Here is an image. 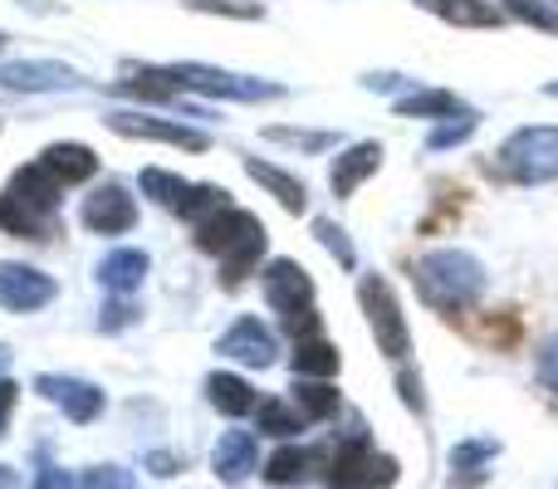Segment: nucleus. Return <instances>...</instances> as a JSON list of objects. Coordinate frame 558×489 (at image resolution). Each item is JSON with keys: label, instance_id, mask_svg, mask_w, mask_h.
I'll return each instance as SVG.
<instances>
[{"label": "nucleus", "instance_id": "obj_1", "mask_svg": "<svg viewBox=\"0 0 558 489\" xmlns=\"http://www.w3.org/2000/svg\"><path fill=\"white\" fill-rule=\"evenodd\" d=\"M265 241H270V235H265L260 216L241 211V206H226L211 221L196 225V245L221 259V289H241L245 279L255 274V265H260V255H265Z\"/></svg>", "mask_w": 558, "mask_h": 489}, {"label": "nucleus", "instance_id": "obj_2", "mask_svg": "<svg viewBox=\"0 0 558 489\" xmlns=\"http://www.w3.org/2000/svg\"><path fill=\"white\" fill-rule=\"evenodd\" d=\"M412 279H416V294L436 314H465L485 294V269L465 249H432V255L416 259Z\"/></svg>", "mask_w": 558, "mask_h": 489}, {"label": "nucleus", "instance_id": "obj_3", "mask_svg": "<svg viewBox=\"0 0 558 489\" xmlns=\"http://www.w3.org/2000/svg\"><path fill=\"white\" fill-rule=\"evenodd\" d=\"M260 289H265V304L279 314V328H284L294 343H299V338H314L318 333L314 279H308L304 265H294V259H270Z\"/></svg>", "mask_w": 558, "mask_h": 489}, {"label": "nucleus", "instance_id": "obj_4", "mask_svg": "<svg viewBox=\"0 0 558 489\" xmlns=\"http://www.w3.org/2000/svg\"><path fill=\"white\" fill-rule=\"evenodd\" d=\"M500 172L524 186L554 182L558 176V127H520V133L500 147Z\"/></svg>", "mask_w": 558, "mask_h": 489}, {"label": "nucleus", "instance_id": "obj_5", "mask_svg": "<svg viewBox=\"0 0 558 489\" xmlns=\"http://www.w3.org/2000/svg\"><path fill=\"white\" fill-rule=\"evenodd\" d=\"M357 298H363V314H367V323H373L377 347H383L392 363H402L407 347H412V333H407V318H402V308H397L392 284L377 279V274H367L363 284H357Z\"/></svg>", "mask_w": 558, "mask_h": 489}, {"label": "nucleus", "instance_id": "obj_6", "mask_svg": "<svg viewBox=\"0 0 558 489\" xmlns=\"http://www.w3.org/2000/svg\"><path fill=\"white\" fill-rule=\"evenodd\" d=\"M172 84L182 94H206V98H235V103H255V98H279L275 84H260V78H241L226 74V69L211 64H167Z\"/></svg>", "mask_w": 558, "mask_h": 489}, {"label": "nucleus", "instance_id": "obj_7", "mask_svg": "<svg viewBox=\"0 0 558 489\" xmlns=\"http://www.w3.org/2000/svg\"><path fill=\"white\" fill-rule=\"evenodd\" d=\"M373 461H377V451H373V441H367V426L353 421V431H348L343 441L328 451V461H324L328 489H363L367 485V470H373Z\"/></svg>", "mask_w": 558, "mask_h": 489}, {"label": "nucleus", "instance_id": "obj_8", "mask_svg": "<svg viewBox=\"0 0 558 489\" xmlns=\"http://www.w3.org/2000/svg\"><path fill=\"white\" fill-rule=\"evenodd\" d=\"M108 127L123 137H147V143H167V147H186V152H206L211 137L202 127L186 123H167V118H147V113H108Z\"/></svg>", "mask_w": 558, "mask_h": 489}, {"label": "nucleus", "instance_id": "obj_9", "mask_svg": "<svg viewBox=\"0 0 558 489\" xmlns=\"http://www.w3.org/2000/svg\"><path fill=\"white\" fill-rule=\"evenodd\" d=\"M216 353L231 357V363H245V367H270L279 357V343H275V333L260 323V318H235V323L221 333Z\"/></svg>", "mask_w": 558, "mask_h": 489}, {"label": "nucleus", "instance_id": "obj_10", "mask_svg": "<svg viewBox=\"0 0 558 489\" xmlns=\"http://www.w3.org/2000/svg\"><path fill=\"white\" fill-rule=\"evenodd\" d=\"M84 225L94 235H128L137 225V201L118 182L98 186V192L84 201Z\"/></svg>", "mask_w": 558, "mask_h": 489}, {"label": "nucleus", "instance_id": "obj_11", "mask_svg": "<svg viewBox=\"0 0 558 489\" xmlns=\"http://www.w3.org/2000/svg\"><path fill=\"white\" fill-rule=\"evenodd\" d=\"M54 298V279L29 265H0V308L10 314H35Z\"/></svg>", "mask_w": 558, "mask_h": 489}, {"label": "nucleus", "instance_id": "obj_12", "mask_svg": "<svg viewBox=\"0 0 558 489\" xmlns=\"http://www.w3.org/2000/svg\"><path fill=\"white\" fill-rule=\"evenodd\" d=\"M35 392L49 396V402H59L69 421H78V426H88L98 412H104V392H98V387H88V382H78V377L45 372V377H35Z\"/></svg>", "mask_w": 558, "mask_h": 489}, {"label": "nucleus", "instance_id": "obj_13", "mask_svg": "<svg viewBox=\"0 0 558 489\" xmlns=\"http://www.w3.org/2000/svg\"><path fill=\"white\" fill-rule=\"evenodd\" d=\"M0 84L15 88V94H49V88H74L78 74L69 64H54V59H20V64L0 69Z\"/></svg>", "mask_w": 558, "mask_h": 489}, {"label": "nucleus", "instance_id": "obj_14", "mask_svg": "<svg viewBox=\"0 0 558 489\" xmlns=\"http://www.w3.org/2000/svg\"><path fill=\"white\" fill-rule=\"evenodd\" d=\"M500 455L495 436H471V441L451 445V489H475L490 480V465Z\"/></svg>", "mask_w": 558, "mask_h": 489}, {"label": "nucleus", "instance_id": "obj_15", "mask_svg": "<svg viewBox=\"0 0 558 489\" xmlns=\"http://www.w3.org/2000/svg\"><path fill=\"white\" fill-rule=\"evenodd\" d=\"M15 201H25L29 211H39V216H54L59 221V196H64V182L59 176H49L39 162H29V167H20L15 176H10V186H5Z\"/></svg>", "mask_w": 558, "mask_h": 489}, {"label": "nucleus", "instance_id": "obj_16", "mask_svg": "<svg viewBox=\"0 0 558 489\" xmlns=\"http://www.w3.org/2000/svg\"><path fill=\"white\" fill-rule=\"evenodd\" d=\"M383 167V143H353L343 157L333 162V172H328V186H333V196H353L357 186L367 182V176Z\"/></svg>", "mask_w": 558, "mask_h": 489}, {"label": "nucleus", "instance_id": "obj_17", "mask_svg": "<svg viewBox=\"0 0 558 489\" xmlns=\"http://www.w3.org/2000/svg\"><path fill=\"white\" fill-rule=\"evenodd\" d=\"M416 5L441 15L446 25H461V29H500L505 25V10L490 5V0H416Z\"/></svg>", "mask_w": 558, "mask_h": 489}, {"label": "nucleus", "instance_id": "obj_18", "mask_svg": "<svg viewBox=\"0 0 558 489\" xmlns=\"http://www.w3.org/2000/svg\"><path fill=\"white\" fill-rule=\"evenodd\" d=\"M245 172H251V182H260L265 192H270L275 201L289 211V216H304V211H308V186L299 182V176L279 172V167L260 162V157H245Z\"/></svg>", "mask_w": 558, "mask_h": 489}, {"label": "nucleus", "instance_id": "obj_19", "mask_svg": "<svg viewBox=\"0 0 558 489\" xmlns=\"http://www.w3.org/2000/svg\"><path fill=\"white\" fill-rule=\"evenodd\" d=\"M39 167H45L49 176H59L64 186H78V182H88V176L98 172V157L88 152L84 143H54V147L39 152Z\"/></svg>", "mask_w": 558, "mask_h": 489}, {"label": "nucleus", "instance_id": "obj_20", "mask_svg": "<svg viewBox=\"0 0 558 489\" xmlns=\"http://www.w3.org/2000/svg\"><path fill=\"white\" fill-rule=\"evenodd\" d=\"M211 465L226 485H241L255 470V431H226L211 451Z\"/></svg>", "mask_w": 558, "mask_h": 489}, {"label": "nucleus", "instance_id": "obj_21", "mask_svg": "<svg viewBox=\"0 0 558 489\" xmlns=\"http://www.w3.org/2000/svg\"><path fill=\"white\" fill-rule=\"evenodd\" d=\"M0 231L20 235V241H49V235H59V221L54 216L29 211V206L15 201L10 192H0Z\"/></svg>", "mask_w": 558, "mask_h": 489}, {"label": "nucleus", "instance_id": "obj_22", "mask_svg": "<svg viewBox=\"0 0 558 489\" xmlns=\"http://www.w3.org/2000/svg\"><path fill=\"white\" fill-rule=\"evenodd\" d=\"M206 396H211V406L221 416H255V406H260V396L251 392V382L235 372H211L206 377Z\"/></svg>", "mask_w": 558, "mask_h": 489}, {"label": "nucleus", "instance_id": "obj_23", "mask_svg": "<svg viewBox=\"0 0 558 489\" xmlns=\"http://www.w3.org/2000/svg\"><path fill=\"white\" fill-rule=\"evenodd\" d=\"M304 426H308V416L299 412L294 402H284V396H265V402L255 406V431H260V436H275V441H294Z\"/></svg>", "mask_w": 558, "mask_h": 489}, {"label": "nucleus", "instance_id": "obj_24", "mask_svg": "<svg viewBox=\"0 0 558 489\" xmlns=\"http://www.w3.org/2000/svg\"><path fill=\"white\" fill-rule=\"evenodd\" d=\"M147 274V255L143 249H113V255L98 265V279H104V289H113L118 298H128L137 284H143Z\"/></svg>", "mask_w": 558, "mask_h": 489}, {"label": "nucleus", "instance_id": "obj_25", "mask_svg": "<svg viewBox=\"0 0 558 489\" xmlns=\"http://www.w3.org/2000/svg\"><path fill=\"white\" fill-rule=\"evenodd\" d=\"M289 367H294V377H333L338 372V347L328 343V338H299L294 353H289Z\"/></svg>", "mask_w": 558, "mask_h": 489}, {"label": "nucleus", "instance_id": "obj_26", "mask_svg": "<svg viewBox=\"0 0 558 489\" xmlns=\"http://www.w3.org/2000/svg\"><path fill=\"white\" fill-rule=\"evenodd\" d=\"M397 113L402 118H471V108L456 94H446V88H422V94L397 98Z\"/></svg>", "mask_w": 558, "mask_h": 489}, {"label": "nucleus", "instance_id": "obj_27", "mask_svg": "<svg viewBox=\"0 0 558 489\" xmlns=\"http://www.w3.org/2000/svg\"><path fill=\"white\" fill-rule=\"evenodd\" d=\"M294 406L308 416V421H328V416L343 406V396H338L324 377H294Z\"/></svg>", "mask_w": 558, "mask_h": 489}, {"label": "nucleus", "instance_id": "obj_28", "mask_svg": "<svg viewBox=\"0 0 558 489\" xmlns=\"http://www.w3.org/2000/svg\"><path fill=\"white\" fill-rule=\"evenodd\" d=\"M318 465V451H299V445H284L265 461V480L270 485H304Z\"/></svg>", "mask_w": 558, "mask_h": 489}, {"label": "nucleus", "instance_id": "obj_29", "mask_svg": "<svg viewBox=\"0 0 558 489\" xmlns=\"http://www.w3.org/2000/svg\"><path fill=\"white\" fill-rule=\"evenodd\" d=\"M143 196H153L157 206H167V211H177L182 216V206H186V196H192V182H182L177 172H162V167H143Z\"/></svg>", "mask_w": 558, "mask_h": 489}, {"label": "nucleus", "instance_id": "obj_30", "mask_svg": "<svg viewBox=\"0 0 558 489\" xmlns=\"http://www.w3.org/2000/svg\"><path fill=\"white\" fill-rule=\"evenodd\" d=\"M505 15L520 20V25L544 29V35H558V10L544 5V0H505Z\"/></svg>", "mask_w": 558, "mask_h": 489}, {"label": "nucleus", "instance_id": "obj_31", "mask_svg": "<svg viewBox=\"0 0 558 489\" xmlns=\"http://www.w3.org/2000/svg\"><path fill=\"white\" fill-rule=\"evenodd\" d=\"M265 137L284 143V147H299V152H328V147H338L333 133H304V127H265Z\"/></svg>", "mask_w": 558, "mask_h": 489}, {"label": "nucleus", "instance_id": "obj_32", "mask_svg": "<svg viewBox=\"0 0 558 489\" xmlns=\"http://www.w3.org/2000/svg\"><path fill=\"white\" fill-rule=\"evenodd\" d=\"M186 10H202V15H235V20H260L265 5L255 0H182Z\"/></svg>", "mask_w": 558, "mask_h": 489}, {"label": "nucleus", "instance_id": "obj_33", "mask_svg": "<svg viewBox=\"0 0 558 489\" xmlns=\"http://www.w3.org/2000/svg\"><path fill=\"white\" fill-rule=\"evenodd\" d=\"M314 235H318V241H324V249H328V255H333L343 269H353V265H357V249L348 245V235L338 231L333 221H314Z\"/></svg>", "mask_w": 558, "mask_h": 489}, {"label": "nucleus", "instance_id": "obj_34", "mask_svg": "<svg viewBox=\"0 0 558 489\" xmlns=\"http://www.w3.org/2000/svg\"><path fill=\"white\" fill-rule=\"evenodd\" d=\"M74 489H133V475L118 470V465H98V470H84V475H78Z\"/></svg>", "mask_w": 558, "mask_h": 489}, {"label": "nucleus", "instance_id": "obj_35", "mask_svg": "<svg viewBox=\"0 0 558 489\" xmlns=\"http://www.w3.org/2000/svg\"><path fill=\"white\" fill-rule=\"evenodd\" d=\"M475 133V113L471 118H461V123H446V127H436L432 133V147H451V143H465V137Z\"/></svg>", "mask_w": 558, "mask_h": 489}, {"label": "nucleus", "instance_id": "obj_36", "mask_svg": "<svg viewBox=\"0 0 558 489\" xmlns=\"http://www.w3.org/2000/svg\"><path fill=\"white\" fill-rule=\"evenodd\" d=\"M147 470H153L157 480H172V475H182L186 465H182V455H172V451H153L147 455Z\"/></svg>", "mask_w": 558, "mask_h": 489}, {"label": "nucleus", "instance_id": "obj_37", "mask_svg": "<svg viewBox=\"0 0 558 489\" xmlns=\"http://www.w3.org/2000/svg\"><path fill=\"white\" fill-rule=\"evenodd\" d=\"M397 387H402V402L412 406V412H426V396H422V377H416V372H407V367H402V372H397Z\"/></svg>", "mask_w": 558, "mask_h": 489}, {"label": "nucleus", "instance_id": "obj_38", "mask_svg": "<svg viewBox=\"0 0 558 489\" xmlns=\"http://www.w3.org/2000/svg\"><path fill=\"white\" fill-rule=\"evenodd\" d=\"M539 382L549 387V392H558V338H549L539 353Z\"/></svg>", "mask_w": 558, "mask_h": 489}, {"label": "nucleus", "instance_id": "obj_39", "mask_svg": "<svg viewBox=\"0 0 558 489\" xmlns=\"http://www.w3.org/2000/svg\"><path fill=\"white\" fill-rule=\"evenodd\" d=\"M392 480H397V461H392V455H377L373 470H367V485L363 489H387Z\"/></svg>", "mask_w": 558, "mask_h": 489}, {"label": "nucleus", "instance_id": "obj_40", "mask_svg": "<svg viewBox=\"0 0 558 489\" xmlns=\"http://www.w3.org/2000/svg\"><path fill=\"white\" fill-rule=\"evenodd\" d=\"M133 318H137V308H133V304H128V298H118V304H113V308H108L104 328H108V333H113V328H128V323H133Z\"/></svg>", "mask_w": 558, "mask_h": 489}, {"label": "nucleus", "instance_id": "obj_41", "mask_svg": "<svg viewBox=\"0 0 558 489\" xmlns=\"http://www.w3.org/2000/svg\"><path fill=\"white\" fill-rule=\"evenodd\" d=\"M35 489H74V485H69V475H64V470L45 465V470H39V480H35Z\"/></svg>", "mask_w": 558, "mask_h": 489}, {"label": "nucleus", "instance_id": "obj_42", "mask_svg": "<svg viewBox=\"0 0 558 489\" xmlns=\"http://www.w3.org/2000/svg\"><path fill=\"white\" fill-rule=\"evenodd\" d=\"M15 396H20V387H15V382H5V377H0V426L10 421V406H15Z\"/></svg>", "mask_w": 558, "mask_h": 489}, {"label": "nucleus", "instance_id": "obj_43", "mask_svg": "<svg viewBox=\"0 0 558 489\" xmlns=\"http://www.w3.org/2000/svg\"><path fill=\"white\" fill-rule=\"evenodd\" d=\"M0 489H15V470L10 465H0Z\"/></svg>", "mask_w": 558, "mask_h": 489}, {"label": "nucleus", "instance_id": "obj_44", "mask_svg": "<svg viewBox=\"0 0 558 489\" xmlns=\"http://www.w3.org/2000/svg\"><path fill=\"white\" fill-rule=\"evenodd\" d=\"M544 94H549V98H558V84H549V88H544Z\"/></svg>", "mask_w": 558, "mask_h": 489}, {"label": "nucleus", "instance_id": "obj_45", "mask_svg": "<svg viewBox=\"0 0 558 489\" xmlns=\"http://www.w3.org/2000/svg\"><path fill=\"white\" fill-rule=\"evenodd\" d=\"M0 49H5V35H0Z\"/></svg>", "mask_w": 558, "mask_h": 489}]
</instances>
